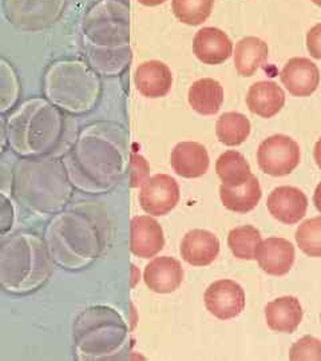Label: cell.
<instances>
[{
    "label": "cell",
    "instance_id": "1",
    "mask_svg": "<svg viewBox=\"0 0 321 361\" xmlns=\"http://www.w3.org/2000/svg\"><path fill=\"white\" fill-rule=\"evenodd\" d=\"M43 241L54 265L64 271H83L102 256L106 233L97 210L78 207L54 214Z\"/></svg>",
    "mask_w": 321,
    "mask_h": 361
},
{
    "label": "cell",
    "instance_id": "2",
    "mask_svg": "<svg viewBox=\"0 0 321 361\" xmlns=\"http://www.w3.org/2000/svg\"><path fill=\"white\" fill-rule=\"evenodd\" d=\"M63 161L55 157H30L13 168V195L18 204L37 216H54L73 197Z\"/></svg>",
    "mask_w": 321,
    "mask_h": 361
},
{
    "label": "cell",
    "instance_id": "3",
    "mask_svg": "<svg viewBox=\"0 0 321 361\" xmlns=\"http://www.w3.org/2000/svg\"><path fill=\"white\" fill-rule=\"evenodd\" d=\"M54 262L43 238L34 233L8 234L0 240V289L23 296L37 292L52 274Z\"/></svg>",
    "mask_w": 321,
    "mask_h": 361
},
{
    "label": "cell",
    "instance_id": "4",
    "mask_svg": "<svg viewBox=\"0 0 321 361\" xmlns=\"http://www.w3.org/2000/svg\"><path fill=\"white\" fill-rule=\"evenodd\" d=\"M63 164L71 185L82 193H107L123 174L119 149L95 129L80 137Z\"/></svg>",
    "mask_w": 321,
    "mask_h": 361
},
{
    "label": "cell",
    "instance_id": "5",
    "mask_svg": "<svg viewBox=\"0 0 321 361\" xmlns=\"http://www.w3.org/2000/svg\"><path fill=\"white\" fill-rule=\"evenodd\" d=\"M128 325L116 310L92 305L82 310L73 325V345L79 360H104L116 356L128 340Z\"/></svg>",
    "mask_w": 321,
    "mask_h": 361
},
{
    "label": "cell",
    "instance_id": "6",
    "mask_svg": "<svg viewBox=\"0 0 321 361\" xmlns=\"http://www.w3.org/2000/svg\"><path fill=\"white\" fill-rule=\"evenodd\" d=\"M61 129V116L52 106L34 101L11 119L8 137L16 154L25 158L43 157L54 150Z\"/></svg>",
    "mask_w": 321,
    "mask_h": 361
},
{
    "label": "cell",
    "instance_id": "7",
    "mask_svg": "<svg viewBox=\"0 0 321 361\" xmlns=\"http://www.w3.org/2000/svg\"><path fill=\"white\" fill-rule=\"evenodd\" d=\"M98 83L82 66H56L47 78V94L70 111H86L97 99Z\"/></svg>",
    "mask_w": 321,
    "mask_h": 361
},
{
    "label": "cell",
    "instance_id": "8",
    "mask_svg": "<svg viewBox=\"0 0 321 361\" xmlns=\"http://www.w3.org/2000/svg\"><path fill=\"white\" fill-rule=\"evenodd\" d=\"M300 146L288 135L276 134L260 145L257 161L260 169L272 177L288 176L300 164Z\"/></svg>",
    "mask_w": 321,
    "mask_h": 361
},
{
    "label": "cell",
    "instance_id": "9",
    "mask_svg": "<svg viewBox=\"0 0 321 361\" xmlns=\"http://www.w3.org/2000/svg\"><path fill=\"white\" fill-rule=\"evenodd\" d=\"M178 182L167 174H155L143 180L140 190L141 207L153 217L169 214L180 202Z\"/></svg>",
    "mask_w": 321,
    "mask_h": 361
},
{
    "label": "cell",
    "instance_id": "10",
    "mask_svg": "<svg viewBox=\"0 0 321 361\" xmlns=\"http://www.w3.org/2000/svg\"><path fill=\"white\" fill-rule=\"evenodd\" d=\"M206 310L219 320H231L240 316L245 310V292L243 286L233 280H219L206 289Z\"/></svg>",
    "mask_w": 321,
    "mask_h": 361
},
{
    "label": "cell",
    "instance_id": "11",
    "mask_svg": "<svg viewBox=\"0 0 321 361\" xmlns=\"http://www.w3.org/2000/svg\"><path fill=\"white\" fill-rule=\"evenodd\" d=\"M164 229L153 216H137L130 222V252L137 257L149 259L164 249Z\"/></svg>",
    "mask_w": 321,
    "mask_h": 361
},
{
    "label": "cell",
    "instance_id": "12",
    "mask_svg": "<svg viewBox=\"0 0 321 361\" xmlns=\"http://www.w3.org/2000/svg\"><path fill=\"white\" fill-rule=\"evenodd\" d=\"M267 207L277 221L286 225H295L307 214L308 198L297 188L280 186L269 194Z\"/></svg>",
    "mask_w": 321,
    "mask_h": 361
},
{
    "label": "cell",
    "instance_id": "13",
    "mask_svg": "<svg viewBox=\"0 0 321 361\" xmlns=\"http://www.w3.org/2000/svg\"><path fill=\"white\" fill-rule=\"evenodd\" d=\"M143 281L155 293H173L183 281V268L180 261L174 257H155L146 265L143 271Z\"/></svg>",
    "mask_w": 321,
    "mask_h": 361
},
{
    "label": "cell",
    "instance_id": "14",
    "mask_svg": "<svg viewBox=\"0 0 321 361\" xmlns=\"http://www.w3.org/2000/svg\"><path fill=\"white\" fill-rule=\"evenodd\" d=\"M285 89L295 97H309L320 85L319 67L307 58L289 59L280 73Z\"/></svg>",
    "mask_w": 321,
    "mask_h": 361
},
{
    "label": "cell",
    "instance_id": "15",
    "mask_svg": "<svg viewBox=\"0 0 321 361\" xmlns=\"http://www.w3.org/2000/svg\"><path fill=\"white\" fill-rule=\"evenodd\" d=\"M193 52L205 65H221L231 58L233 43L222 30L204 27L194 37Z\"/></svg>",
    "mask_w": 321,
    "mask_h": 361
},
{
    "label": "cell",
    "instance_id": "16",
    "mask_svg": "<svg viewBox=\"0 0 321 361\" xmlns=\"http://www.w3.org/2000/svg\"><path fill=\"white\" fill-rule=\"evenodd\" d=\"M256 259L260 268L270 276H285L295 262V246L288 240L270 237L258 246Z\"/></svg>",
    "mask_w": 321,
    "mask_h": 361
},
{
    "label": "cell",
    "instance_id": "17",
    "mask_svg": "<svg viewBox=\"0 0 321 361\" xmlns=\"http://www.w3.org/2000/svg\"><path fill=\"white\" fill-rule=\"evenodd\" d=\"M180 252L189 265L207 267L219 257V238L209 231L194 229L182 238Z\"/></svg>",
    "mask_w": 321,
    "mask_h": 361
},
{
    "label": "cell",
    "instance_id": "18",
    "mask_svg": "<svg viewBox=\"0 0 321 361\" xmlns=\"http://www.w3.org/2000/svg\"><path fill=\"white\" fill-rule=\"evenodd\" d=\"M171 168L182 178H198L207 173L210 165L205 146L198 142H180L170 155Z\"/></svg>",
    "mask_w": 321,
    "mask_h": 361
},
{
    "label": "cell",
    "instance_id": "19",
    "mask_svg": "<svg viewBox=\"0 0 321 361\" xmlns=\"http://www.w3.org/2000/svg\"><path fill=\"white\" fill-rule=\"evenodd\" d=\"M134 82L143 97L157 99L166 97L173 86V74L164 62L149 61L137 67Z\"/></svg>",
    "mask_w": 321,
    "mask_h": 361
},
{
    "label": "cell",
    "instance_id": "20",
    "mask_svg": "<svg viewBox=\"0 0 321 361\" xmlns=\"http://www.w3.org/2000/svg\"><path fill=\"white\" fill-rule=\"evenodd\" d=\"M265 320L273 332L293 334L303 320V307L293 296L276 298L265 307Z\"/></svg>",
    "mask_w": 321,
    "mask_h": 361
},
{
    "label": "cell",
    "instance_id": "21",
    "mask_svg": "<svg viewBox=\"0 0 321 361\" xmlns=\"http://www.w3.org/2000/svg\"><path fill=\"white\" fill-rule=\"evenodd\" d=\"M246 104L253 114L272 118L281 111L285 104V92L272 80L257 82L248 91Z\"/></svg>",
    "mask_w": 321,
    "mask_h": 361
},
{
    "label": "cell",
    "instance_id": "22",
    "mask_svg": "<svg viewBox=\"0 0 321 361\" xmlns=\"http://www.w3.org/2000/svg\"><path fill=\"white\" fill-rule=\"evenodd\" d=\"M269 47L262 39L246 37L237 42L233 52L234 66L240 77H253L267 62Z\"/></svg>",
    "mask_w": 321,
    "mask_h": 361
},
{
    "label": "cell",
    "instance_id": "23",
    "mask_svg": "<svg viewBox=\"0 0 321 361\" xmlns=\"http://www.w3.org/2000/svg\"><path fill=\"white\" fill-rule=\"evenodd\" d=\"M188 99L200 116H214L224 104V89L219 80L212 78L198 79L190 86Z\"/></svg>",
    "mask_w": 321,
    "mask_h": 361
},
{
    "label": "cell",
    "instance_id": "24",
    "mask_svg": "<svg viewBox=\"0 0 321 361\" xmlns=\"http://www.w3.org/2000/svg\"><path fill=\"white\" fill-rule=\"evenodd\" d=\"M261 195L262 192H261L260 182L253 174L241 186L228 188L225 185H221L219 188V197H221L222 205L228 210L241 213V214L253 210L260 202Z\"/></svg>",
    "mask_w": 321,
    "mask_h": 361
},
{
    "label": "cell",
    "instance_id": "25",
    "mask_svg": "<svg viewBox=\"0 0 321 361\" xmlns=\"http://www.w3.org/2000/svg\"><path fill=\"white\" fill-rule=\"evenodd\" d=\"M216 173L222 185L228 188L241 186L252 176L250 165L244 155L236 150H229L219 155L216 162Z\"/></svg>",
    "mask_w": 321,
    "mask_h": 361
},
{
    "label": "cell",
    "instance_id": "26",
    "mask_svg": "<svg viewBox=\"0 0 321 361\" xmlns=\"http://www.w3.org/2000/svg\"><path fill=\"white\" fill-rule=\"evenodd\" d=\"M250 122L241 113H225L219 116L216 125V134L225 146H238L244 143L250 134Z\"/></svg>",
    "mask_w": 321,
    "mask_h": 361
},
{
    "label": "cell",
    "instance_id": "27",
    "mask_svg": "<svg viewBox=\"0 0 321 361\" xmlns=\"http://www.w3.org/2000/svg\"><path fill=\"white\" fill-rule=\"evenodd\" d=\"M261 241V234L255 226L250 225L234 228L228 235V245L233 256L246 261L256 259L257 249Z\"/></svg>",
    "mask_w": 321,
    "mask_h": 361
},
{
    "label": "cell",
    "instance_id": "28",
    "mask_svg": "<svg viewBox=\"0 0 321 361\" xmlns=\"http://www.w3.org/2000/svg\"><path fill=\"white\" fill-rule=\"evenodd\" d=\"M214 0H173L176 18L188 26H200L210 16Z\"/></svg>",
    "mask_w": 321,
    "mask_h": 361
},
{
    "label": "cell",
    "instance_id": "29",
    "mask_svg": "<svg viewBox=\"0 0 321 361\" xmlns=\"http://www.w3.org/2000/svg\"><path fill=\"white\" fill-rule=\"evenodd\" d=\"M296 243L309 257H321V217L304 221L296 231Z\"/></svg>",
    "mask_w": 321,
    "mask_h": 361
},
{
    "label": "cell",
    "instance_id": "30",
    "mask_svg": "<svg viewBox=\"0 0 321 361\" xmlns=\"http://www.w3.org/2000/svg\"><path fill=\"white\" fill-rule=\"evenodd\" d=\"M18 97V82L11 67L0 61V111L11 107Z\"/></svg>",
    "mask_w": 321,
    "mask_h": 361
},
{
    "label": "cell",
    "instance_id": "31",
    "mask_svg": "<svg viewBox=\"0 0 321 361\" xmlns=\"http://www.w3.org/2000/svg\"><path fill=\"white\" fill-rule=\"evenodd\" d=\"M293 361H321V341L313 336H304L296 341L289 352Z\"/></svg>",
    "mask_w": 321,
    "mask_h": 361
},
{
    "label": "cell",
    "instance_id": "32",
    "mask_svg": "<svg viewBox=\"0 0 321 361\" xmlns=\"http://www.w3.org/2000/svg\"><path fill=\"white\" fill-rule=\"evenodd\" d=\"M16 224V207L10 194L0 192V240L8 235Z\"/></svg>",
    "mask_w": 321,
    "mask_h": 361
},
{
    "label": "cell",
    "instance_id": "33",
    "mask_svg": "<svg viewBox=\"0 0 321 361\" xmlns=\"http://www.w3.org/2000/svg\"><path fill=\"white\" fill-rule=\"evenodd\" d=\"M149 174V165L142 155H131L130 162V178H131V188H138L147 178Z\"/></svg>",
    "mask_w": 321,
    "mask_h": 361
},
{
    "label": "cell",
    "instance_id": "34",
    "mask_svg": "<svg viewBox=\"0 0 321 361\" xmlns=\"http://www.w3.org/2000/svg\"><path fill=\"white\" fill-rule=\"evenodd\" d=\"M307 49L312 58L321 59V23L309 30L307 34Z\"/></svg>",
    "mask_w": 321,
    "mask_h": 361
},
{
    "label": "cell",
    "instance_id": "35",
    "mask_svg": "<svg viewBox=\"0 0 321 361\" xmlns=\"http://www.w3.org/2000/svg\"><path fill=\"white\" fill-rule=\"evenodd\" d=\"M13 169L0 162V192L13 195Z\"/></svg>",
    "mask_w": 321,
    "mask_h": 361
},
{
    "label": "cell",
    "instance_id": "36",
    "mask_svg": "<svg viewBox=\"0 0 321 361\" xmlns=\"http://www.w3.org/2000/svg\"><path fill=\"white\" fill-rule=\"evenodd\" d=\"M6 149V128H4V122L0 118V155Z\"/></svg>",
    "mask_w": 321,
    "mask_h": 361
},
{
    "label": "cell",
    "instance_id": "37",
    "mask_svg": "<svg viewBox=\"0 0 321 361\" xmlns=\"http://www.w3.org/2000/svg\"><path fill=\"white\" fill-rule=\"evenodd\" d=\"M313 204L316 209L321 213V182L317 185L315 194H313Z\"/></svg>",
    "mask_w": 321,
    "mask_h": 361
},
{
    "label": "cell",
    "instance_id": "38",
    "mask_svg": "<svg viewBox=\"0 0 321 361\" xmlns=\"http://www.w3.org/2000/svg\"><path fill=\"white\" fill-rule=\"evenodd\" d=\"M313 157H315V161H316V165L319 166L321 170V138L315 145V152H313Z\"/></svg>",
    "mask_w": 321,
    "mask_h": 361
},
{
    "label": "cell",
    "instance_id": "39",
    "mask_svg": "<svg viewBox=\"0 0 321 361\" xmlns=\"http://www.w3.org/2000/svg\"><path fill=\"white\" fill-rule=\"evenodd\" d=\"M166 0H138V3H141L146 7H155V6H159V4H164Z\"/></svg>",
    "mask_w": 321,
    "mask_h": 361
},
{
    "label": "cell",
    "instance_id": "40",
    "mask_svg": "<svg viewBox=\"0 0 321 361\" xmlns=\"http://www.w3.org/2000/svg\"><path fill=\"white\" fill-rule=\"evenodd\" d=\"M312 3H315L316 6H319V7H321V0H310Z\"/></svg>",
    "mask_w": 321,
    "mask_h": 361
},
{
    "label": "cell",
    "instance_id": "41",
    "mask_svg": "<svg viewBox=\"0 0 321 361\" xmlns=\"http://www.w3.org/2000/svg\"><path fill=\"white\" fill-rule=\"evenodd\" d=\"M320 320H321V314H320Z\"/></svg>",
    "mask_w": 321,
    "mask_h": 361
}]
</instances>
